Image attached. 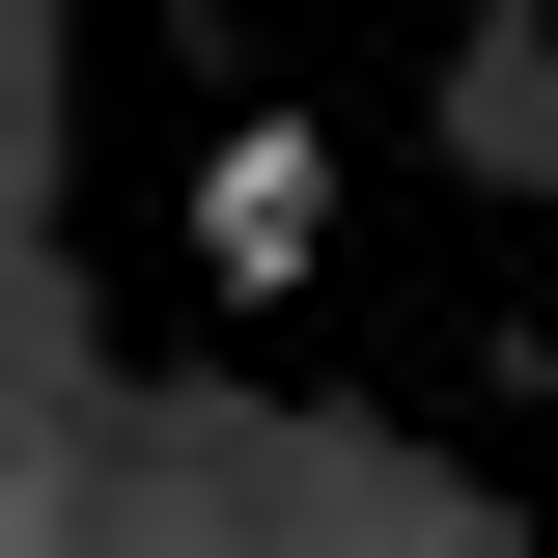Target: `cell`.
Segmentation results:
<instances>
[{
  "mask_svg": "<svg viewBox=\"0 0 558 558\" xmlns=\"http://www.w3.org/2000/svg\"><path fill=\"white\" fill-rule=\"evenodd\" d=\"M307 252H336V140H307V112H223V168H196V279H223V307H279Z\"/></svg>",
  "mask_w": 558,
  "mask_h": 558,
  "instance_id": "6da1fadb",
  "label": "cell"
}]
</instances>
